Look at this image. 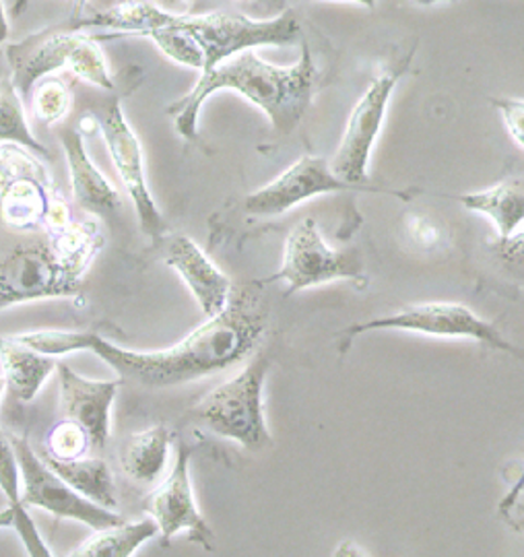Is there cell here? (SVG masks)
Segmentation results:
<instances>
[{"label": "cell", "mask_w": 524, "mask_h": 557, "mask_svg": "<svg viewBox=\"0 0 524 557\" xmlns=\"http://www.w3.org/2000/svg\"><path fill=\"white\" fill-rule=\"evenodd\" d=\"M271 320V301L259 278L234 285L220 314L209 317L180 343L162 351L124 349L89 331H38L15 335L46 356L89 351L103 359L118 376L141 388H172L215 376L257 354Z\"/></svg>", "instance_id": "1"}, {"label": "cell", "mask_w": 524, "mask_h": 557, "mask_svg": "<svg viewBox=\"0 0 524 557\" xmlns=\"http://www.w3.org/2000/svg\"><path fill=\"white\" fill-rule=\"evenodd\" d=\"M319 85L316 64L310 46L302 41L300 60L291 66H275L259 57L257 50H244L225 60L165 112L174 120L182 139H197L202 106L213 94L232 91L257 106L277 135H291L308 114Z\"/></svg>", "instance_id": "2"}, {"label": "cell", "mask_w": 524, "mask_h": 557, "mask_svg": "<svg viewBox=\"0 0 524 557\" xmlns=\"http://www.w3.org/2000/svg\"><path fill=\"white\" fill-rule=\"evenodd\" d=\"M73 27L112 29L141 38L158 27L180 29L201 48L204 59L202 73L213 71L244 50H257L262 46H291L302 38V25L291 9L273 20H250L225 11L180 15L165 11L151 0H121L114 7L93 13L91 17H75Z\"/></svg>", "instance_id": "3"}, {"label": "cell", "mask_w": 524, "mask_h": 557, "mask_svg": "<svg viewBox=\"0 0 524 557\" xmlns=\"http://www.w3.org/2000/svg\"><path fill=\"white\" fill-rule=\"evenodd\" d=\"M23 234L0 250V310L75 296L105 244L96 220H73L61 230Z\"/></svg>", "instance_id": "4"}, {"label": "cell", "mask_w": 524, "mask_h": 557, "mask_svg": "<svg viewBox=\"0 0 524 557\" xmlns=\"http://www.w3.org/2000/svg\"><path fill=\"white\" fill-rule=\"evenodd\" d=\"M4 57L11 66V79L21 98H29L38 81L61 71L73 73L103 91H114L116 81L98 41L82 29H43L23 40L9 44Z\"/></svg>", "instance_id": "5"}, {"label": "cell", "mask_w": 524, "mask_h": 557, "mask_svg": "<svg viewBox=\"0 0 524 557\" xmlns=\"http://www.w3.org/2000/svg\"><path fill=\"white\" fill-rule=\"evenodd\" d=\"M271 359L254 354L234 379L215 386L195 407V418L215 436L232 440L246 450L259 453L273 446L264 416V382Z\"/></svg>", "instance_id": "6"}, {"label": "cell", "mask_w": 524, "mask_h": 557, "mask_svg": "<svg viewBox=\"0 0 524 557\" xmlns=\"http://www.w3.org/2000/svg\"><path fill=\"white\" fill-rule=\"evenodd\" d=\"M370 331H404L425 337L471 338L506 354H521L498 326L457 301H420L380 319L363 320L345 329L344 347Z\"/></svg>", "instance_id": "7"}, {"label": "cell", "mask_w": 524, "mask_h": 557, "mask_svg": "<svg viewBox=\"0 0 524 557\" xmlns=\"http://www.w3.org/2000/svg\"><path fill=\"white\" fill-rule=\"evenodd\" d=\"M91 114L98 120L101 139L105 143L108 153L114 161V168L121 176L122 184L135 205L142 234L151 239L162 238L163 232H165V221L158 209V202L149 190L141 140L124 116L121 98L114 96V98L103 101Z\"/></svg>", "instance_id": "8"}, {"label": "cell", "mask_w": 524, "mask_h": 557, "mask_svg": "<svg viewBox=\"0 0 524 557\" xmlns=\"http://www.w3.org/2000/svg\"><path fill=\"white\" fill-rule=\"evenodd\" d=\"M363 259L358 250H337L324 242L316 221L302 220L285 239L282 269L266 281L287 283V296L337 278H362Z\"/></svg>", "instance_id": "9"}, {"label": "cell", "mask_w": 524, "mask_h": 557, "mask_svg": "<svg viewBox=\"0 0 524 557\" xmlns=\"http://www.w3.org/2000/svg\"><path fill=\"white\" fill-rule=\"evenodd\" d=\"M11 442L20 460L21 494L27 508H41L52 517L82 522L93 531H103L124 522V518L114 510L83 498L68 483H64L27 440L11 436Z\"/></svg>", "instance_id": "10"}, {"label": "cell", "mask_w": 524, "mask_h": 557, "mask_svg": "<svg viewBox=\"0 0 524 557\" xmlns=\"http://www.w3.org/2000/svg\"><path fill=\"white\" fill-rule=\"evenodd\" d=\"M399 75L388 73L372 81L345 124L344 137L330 160L333 172L347 184L365 193H388L370 186V158L383 131L390 96L397 87Z\"/></svg>", "instance_id": "11"}, {"label": "cell", "mask_w": 524, "mask_h": 557, "mask_svg": "<svg viewBox=\"0 0 524 557\" xmlns=\"http://www.w3.org/2000/svg\"><path fill=\"white\" fill-rule=\"evenodd\" d=\"M190 457L192 450L188 448V444L180 442L174 453V462L167 478L163 479L158 490L149 496L147 510L149 517L155 520L163 543H170L176 537H186L201 545L204 552H213L215 533L207 518L202 517L195 499L190 479Z\"/></svg>", "instance_id": "12"}, {"label": "cell", "mask_w": 524, "mask_h": 557, "mask_svg": "<svg viewBox=\"0 0 524 557\" xmlns=\"http://www.w3.org/2000/svg\"><path fill=\"white\" fill-rule=\"evenodd\" d=\"M344 190L360 188L339 178L326 158L302 156L277 178L250 193L244 200V211L252 218H279L305 200Z\"/></svg>", "instance_id": "13"}, {"label": "cell", "mask_w": 524, "mask_h": 557, "mask_svg": "<svg viewBox=\"0 0 524 557\" xmlns=\"http://www.w3.org/2000/svg\"><path fill=\"white\" fill-rule=\"evenodd\" d=\"M57 374L62 416L83 425L91 444L103 450L112 436V407L121 382L83 379L64 363H59Z\"/></svg>", "instance_id": "14"}, {"label": "cell", "mask_w": 524, "mask_h": 557, "mask_svg": "<svg viewBox=\"0 0 524 557\" xmlns=\"http://www.w3.org/2000/svg\"><path fill=\"white\" fill-rule=\"evenodd\" d=\"M163 260L180 275L184 285L209 317L220 314L232 298L234 283L209 259L201 246L188 236H174L165 244Z\"/></svg>", "instance_id": "15"}, {"label": "cell", "mask_w": 524, "mask_h": 557, "mask_svg": "<svg viewBox=\"0 0 524 557\" xmlns=\"http://www.w3.org/2000/svg\"><path fill=\"white\" fill-rule=\"evenodd\" d=\"M59 139L68 163L73 199L77 200V205L89 215H116L122 209L121 193L89 158L79 128L66 126L61 131Z\"/></svg>", "instance_id": "16"}, {"label": "cell", "mask_w": 524, "mask_h": 557, "mask_svg": "<svg viewBox=\"0 0 524 557\" xmlns=\"http://www.w3.org/2000/svg\"><path fill=\"white\" fill-rule=\"evenodd\" d=\"M59 361L21 343L17 337H0V370L7 388L21 403H32L43 384L57 372Z\"/></svg>", "instance_id": "17"}, {"label": "cell", "mask_w": 524, "mask_h": 557, "mask_svg": "<svg viewBox=\"0 0 524 557\" xmlns=\"http://www.w3.org/2000/svg\"><path fill=\"white\" fill-rule=\"evenodd\" d=\"M466 211L479 213L498 230V239L510 238L524 227V180H504L491 188L461 195Z\"/></svg>", "instance_id": "18"}, {"label": "cell", "mask_w": 524, "mask_h": 557, "mask_svg": "<svg viewBox=\"0 0 524 557\" xmlns=\"http://www.w3.org/2000/svg\"><path fill=\"white\" fill-rule=\"evenodd\" d=\"M172 455V432L167 425H153L135 432L122 446V471L139 485H153L162 479Z\"/></svg>", "instance_id": "19"}, {"label": "cell", "mask_w": 524, "mask_h": 557, "mask_svg": "<svg viewBox=\"0 0 524 557\" xmlns=\"http://www.w3.org/2000/svg\"><path fill=\"white\" fill-rule=\"evenodd\" d=\"M0 492L9 502V508L15 512V531L25 547V554L34 557L52 556L50 547L41 539L34 518L27 512V506L21 494V469L15 446L2 432H0Z\"/></svg>", "instance_id": "20"}, {"label": "cell", "mask_w": 524, "mask_h": 557, "mask_svg": "<svg viewBox=\"0 0 524 557\" xmlns=\"http://www.w3.org/2000/svg\"><path fill=\"white\" fill-rule=\"evenodd\" d=\"M41 458L64 483H68L77 494H82L83 498L91 499L108 510H116V483L105 460L87 457L59 460L50 455H43Z\"/></svg>", "instance_id": "21"}, {"label": "cell", "mask_w": 524, "mask_h": 557, "mask_svg": "<svg viewBox=\"0 0 524 557\" xmlns=\"http://www.w3.org/2000/svg\"><path fill=\"white\" fill-rule=\"evenodd\" d=\"M160 533L153 518H145L137 522H121L116 527L96 531V535L87 539L71 556L75 557H133L147 541Z\"/></svg>", "instance_id": "22"}, {"label": "cell", "mask_w": 524, "mask_h": 557, "mask_svg": "<svg viewBox=\"0 0 524 557\" xmlns=\"http://www.w3.org/2000/svg\"><path fill=\"white\" fill-rule=\"evenodd\" d=\"M0 143H15L38 156L48 153L46 147L32 133L23 108V98L11 77L0 79Z\"/></svg>", "instance_id": "23"}, {"label": "cell", "mask_w": 524, "mask_h": 557, "mask_svg": "<svg viewBox=\"0 0 524 557\" xmlns=\"http://www.w3.org/2000/svg\"><path fill=\"white\" fill-rule=\"evenodd\" d=\"M32 110L34 116L46 126H57L68 116L73 108V91L66 81L50 75L36 83L32 89Z\"/></svg>", "instance_id": "24"}, {"label": "cell", "mask_w": 524, "mask_h": 557, "mask_svg": "<svg viewBox=\"0 0 524 557\" xmlns=\"http://www.w3.org/2000/svg\"><path fill=\"white\" fill-rule=\"evenodd\" d=\"M145 38L153 41L165 59L202 73L204 59H202L201 48L180 29L158 27V29H151L149 34H145Z\"/></svg>", "instance_id": "25"}, {"label": "cell", "mask_w": 524, "mask_h": 557, "mask_svg": "<svg viewBox=\"0 0 524 557\" xmlns=\"http://www.w3.org/2000/svg\"><path fill=\"white\" fill-rule=\"evenodd\" d=\"M87 444H91V440H89V434L85 432V428L79 425L77 421L66 418L61 423H57L50 430L48 438H46L48 455L59 458V460L85 457L87 448H89Z\"/></svg>", "instance_id": "26"}, {"label": "cell", "mask_w": 524, "mask_h": 557, "mask_svg": "<svg viewBox=\"0 0 524 557\" xmlns=\"http://www.w3.org/2000/svg\"><path fill=\"white\" fill-rule=\"evenodd\" d=\"M494 259L510 283L524 287V227L510 238L494 242Z\"/></svg>", "instance_id": "27"}, {"label": "cell", "mask_w": 524, "mask_h": 557, "mask_svg": "<svg viewBox=\"0 0 524 557\" xmlns=\"http://www.w3.org/2000/svg\"><path fill=\"white\" fill-rule=\"evenodd\" d=\"M504 120L506 131L524 151V100L521 98H498L491 100Z\"/></svg>", "instance_id": "28"}, {"label": "cell", "mask_w": 524, "mask_h": 557, "mask_svg": "<svg viewBox=\"0 0 524 557\" xmlns=\"http://www.w3.org/2000/svg\"><path fill=\"white\" fill-rule=\"evenodd\" d=\"M409 234L422 246H436L440 242V230L434 221L425 220L422 215L409 218Z\"/></svg>", "instance_id": "29"}, {"label": "cell", "mask_w": 524, "mask_h": 557, "mask_svg": "<svg viewBox=\"0 0 524 557\" xmlns=\"http://www.w3.org/2000/svg\"><path fill=\"white\" fill-rule=\"evenodd\" d=\"M523 492H524V471H523V475H521V478H519V481H516V483H514V485H512V487H510V490H508V494H506L504 499H502V502H500V512H502V515H508V512H510V510H512V508H514V504H516V502H519V498H521V496H523Z\"/></svg>", "instance_id": "30"}, {"label": "cell", "mask_w": 524, "mask_h": 557, "mask_svg": "<svg viewBox=\"0 0 524 557\" xmlns=\"http://www.w3.org/2000/svg\"><path fill=\"white\" fill-rule=\"evenodd\" d=\"M335 556H365V552H363L360 545H355L353 541H344L339 545V549L335 552Z\"/></svg>", "instance_id": "31"}, {"label": "cell", "mask_w": 524, "mask_h": 557, "mask_svg": "<svg viewBox=\"0 0 524 557\" xmlns=\"http://www.w3.org/2000/svg\"><path fill=\"white\" fill-rule=\"evenodd\" d=\"M9 36H11V25H9V17L4 11V2L0 0V46L9 40Z\"/></svg>", "instance_id": "32"}, {"label": "cell", "mask_w": 524, "mask_h": 557, "mask_svg": "<svg viewBox=\"0 0 524 557\" xmlns=\"http://www.w3.org/2000/svg\"><path fill=\"white\" fill-rule=\"evenodd\" d=\"M151 2H155L158 7H162V9H165V11L178 13V9H180L182 4H184L186 0H151Z\"/></svg>", "instance_id": "33"}, {"label": "cell", "mask_w": 524, "mask_h": 557, "mask_svg": "<svg viewBox=\"0 0 524 557\" xmlns=\"http://www.w3.org/2000/svg\"><path fill=\"white\" fill-rule=\"evenodd\" d=\"M79 7H83L87 0H75ZM27 4H29V0H15V4H13V9H11V15L13 17H20L21 13L27 9Z\"/></svg>", "instance_id": "34"}, {"label": "cell", "mask_w": 524, "mask_h": 557, "mask_svg": "<svg viewBox=\"0 0 524 557\" xmlns=\"http://www.w3.org/2000/svg\"><path fill=\"white\" fill-rule=\"evenodd\" d=\"M341 2H353V4H360L365 9H374L378 4V0H341Z\"/></svg>", "instance_id": "35"}, {"label": "cell", "mask_w": 524, "mask_h": 557, "mask_svg": "<svg viewBox=\"0 0 524 557\" xmlns=\"http://www.w3.org/2000/svg\"><path fill=\"white\" fill-rule=\"evenodd\" d=\"M420 7H434V4H442V2H457V0H413Z\"/></svg>", "instance_id": "36"}, {"label": "cell", "mask_w": 524, "mask_h": 557, "mask_svg": "<svg viewBox=\"0 0 524 557\" xmlns=\"http://www.w3.org/2000/svg\"><path fill=\"white\" fill-rule=\"evenodd\" d=\"M514 527H516L521 533H524V518L523 520H519V522H514Z\"/></svg>", "instance_id": "37"}, {"label": "cell", "mask_w": 524, "mask_h": 557, "mask_svg": "<svg viewBox=\"0 0 524 557\" xmlns=\"http://www.w3.org/2000/svg\"><path fill=\"white\" fill-rule=\"evenodd\" d=\"M4 388H7V382H4V379L0 376V398H2V393H4Z\"/></svg>", "instance_id": "38"}]
</instances>
